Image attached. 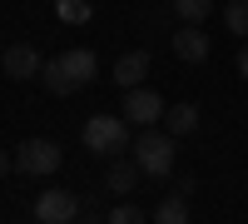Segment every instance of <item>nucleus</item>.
Instances as JSON below:
<instances>
[{"label":"nucleus","mask_w":248,"mask_h":224,"mask_svg":"<svg viewBox=\"0 0 248 224\" xmlns=\"http://www.w3.org/2000/svg\"><path fill=\"white\" fill-rule=\"evenodd\" d=\"M238 75H243V80H248V45H243V50H238Z\"/></svg>","instance_id":"nucleus-19"},{"label":"nucleus","mask_w":248,"mask_h":224,"mask_svg":"<svg viewBox=\"0 0 248 224\" xmlns=\"http://www.w3.org/2000/svg\"><path fill=\"white\" fill-rule=\"evenodd\" d=\"M174 55H179V60H189V65L209 60V35H203L199 25H184V30L174 35Z\"/></svg>","instance_id":"nucleus-9"},{"label":"nucleus","mask_w":248,"mask_h":224,"mask_svg":"<svg viewBox=\"0 0 248 224\" xmlns=\"http://www.w3.org/2000/svg\"><path fill=\"white\" fill-rule=\"evenodd\" d=\"M174 10H179L184 25H203L214 15V0H174Z\"/></svg>","instance_id":"nucleus-14"},{"label":"nucleus","mask_w":248,"mask_h":224,"mask_svg":"<svg viewBox=\"0 0 248 224\" xmlns=\"http://www.w3.org/2000/svg\"><path fill=\"white\" fill-rule=\"evenodd\" d=\"M164 100H159V90H144V85H134V90H124V120H129V125H159L164 120Z\"/></svg>","instance_id":"nucleus-4"},{"label":"nucleus","mask_w":248,"mask_h":224,"mask_svg":"<svg viewBox=\"0 0 248 224\" xmlns=\"http://www.w3.org/2000/svg\"><path fill=\"white\" fill-rule=\"evenodd\" d=\"M109 224H144V209L139 205H114L109 209Z\"/></svg>","instance_id":"nucleus-17"},{"label":"nucleus","mask_w":248,"mask_h":224,"mask_svg":"<svg viewBox=\"0 0 248 224\" xmlns=\"http://www.w3.org/2000/svg\"><path fill=\"white\" fill-rule=\"evenodd\" d=\"M75 224H109V219H99L94 209H79V219H75Z\"/></svg>","instance_id":"nucleus-18"},{"label":"nucleus","mask_w":248,"mask_h":224,"mask_svg":"<svg viewBox=\"0 0 248 224\" xmlns=\"http://www.w3.org/2000/svg\"><path fill=\"white\" fill-rule=\"evenodd\" d=\"M124 145H134L129 120H124V115H94V120H85V150H94V155H119Z\"/></svg>","instance_id":"nucleus-2"},{"label":"nucleus","mask_w":248,"mask_h":224,"mask_svg":"<svg viewBox=\"0 0 248 224\" xmlns=\"http://www.w3.org/2000/svg\"><path fill=\"white\" fill-rule=\"evenodd\" d=\"M5 170H15V159H10L5 150H0V174H5Z\"/></svg>","instance_id":"nucleus-20"},{"label":"nucleus","mask_w":248,"mask_h":224,"mask_svg":"<svg viewBox=\"0 0 248 224\" xmlns=\"http://www.w3.org/2000/svg\"><path fill=\"white\" fill-rule=\"evenodd\" d=\"M134 165L149 174V179H169L174 174V135L144 125L139 139H134Z\"/></svg>","instance_id":"nucleus-1"},{"label":"nucleus","mask_w":248,"mask_h":224,"mask_svg":"<svg viewBox=\"0 0 248 224\" xmlns=\"http://www.w3.org/2000/svg\"><path fill=\"white\" fill-rule=\"evenodd\" d=\"M60 145L55 139H45V135H30V139H20V150H15V170L20 174H35V179H45V174H55L60 170Z\"/></svg>","instance_id":"nucleus-3"},{"label":"nucleus","mask_w":248,"mask_h":224,"mask_svg":"<svg viewBox=\"0 0 248 224\" xmlns=\"http://www.w3.org/2000/svg\"><path fill=\"white\" fill-rule=\"evenodd\" d=\"M164 130H169V135H194L199 130V105H189V100L169 105V110H164Z\"/></svg>","instance_id":"nucleus-10"},{"label":"nucleus","mask_w":248,"mask_h":224,"mask_svg":"<svg viewBox=\"0 0 248 224\" xmlns=\"http://www.w3.org/2000/svg\"><path fill=\"white\" fill-rule=\"evenodd\" d=\"M30 224H40V219H30Z\"/></svg>","instance_id":"nucleus-21"},{"label":"nucleus","mask_w":248,"mask_h":224,"mask_svg":"<svg viewBox=\"0 0 248 224\" xmlns=\"http://www.w3.org/2000/svg\"><path fill=\"white\" fill-rule=\"evenodd\" d=\"M154 224H189V205H184V194H169L164 205L154 209Z\"/></svg>","instance_id":"nucleus-13"},{"label":"nucleus","mask_w":248,"mask_h":224,"mask_svg":"<svg viewBox=\"0 0 248 224\" xmlns=\"http://www.w3.org/2000/svg\"><path fill=\"white\" fill-rule=\"evenodd\" d=\"M223 25L238 40H248V0H229V5H223Z\"/></svg>","instance_id":"nucleus-15"},{"label":"nucleus","mask_w":248,"mask_h":224,"mask_svg":"<svg viewBox=\"0 0 248 224\" xmlns=\"http://www.w3.org/2000/svg\"><path fill=\"white\" fill-rule=\"evenodd\" d=\"M40 85H45L50 95H75V80H70V70H65V60H45V65H40Z\"/></svg>","instance_id":"nucleus-11"},{"label":"nucleus","mask_w":248,"mask_h":224,"mask_svg":"<svg viewBox=\"0 0 248 224\" xmlns=\"http://www.w3.org/2000/svg\"><path fill=\"white\" fill-rule=\"evenodd\" d=\"M60 20H70V25H85V20H90V5H85V0H60Z\"/></svg>","instance_id":"nucleus-16"},{"label":"nucleus","mask_w":248,"mask_h":224,"mask_svg":"<svg viewBox=\"0 0 248 224\" xmlns=\"http://www.w3.org/2000/svg\"><path fill=\"white\" fill-rule=\"evenodd\" d=\"M144 75H149V50H124V55L114 60V85H119V90L144 85Z\"/></svg>","instance_id":"nucleus-6"},{"label":"nucleus","mask_w":248,"mask_h":224,"mask_svg":"<svg viewBox=\"0 0 248 224\" xmlns=\"http://www.w3.org/2000/svg\"><path fill=\"white\" fill-rule=\"evenodd\" d=\"M79 209H85V205H79L70 190H45V194L35 199V219L40 224H75Z\"/></svg>","instance_id":"nucleus-5"},{"label":"nucleus","mask_w":248,"mask_h":224,"mask_svg":"<svg viewBox=\"0 0 248 224\" xmlns=\"http://www.w3.org/2000/svg\"><path fill=\"white\" fill-rule=\"evenodd\" d=\"M60 60H65V70H70V80H75V90L94 85V75H99V60H94V50L75 45V50H60Z\"/></svg>","instance_id":"nucleus-7"},{"label":"nucleus","mask_w":248,"mask_h":224,"mask_svg":"<svg viewBox=\"0 0 248 224\" xmlns=\"http://www.w3.org/2000/svg\"><path fill=\"white\" fill-rule=\"evenodd\" d=\"M139 165H134V159H114V165H109V174H105V185L114 190V194H129L134 185H139Z\"/></svg>","instance_id":"nucleus-12"},{"label":"nucleus","mask_w":248,"mask_h":224,"mask_svg":"<svg viewBox=\"0 0 248 224\" xmlns=\"http://www.w3.org/2000/svg\"><path fill=\"white\" fill-rule=\"evenodd\" d=\"M0 65H5L10 80H40V65H45V60L35 55V45H10Z\"/></svg>","instance_id":"nucleus-8"}]
</instances>
